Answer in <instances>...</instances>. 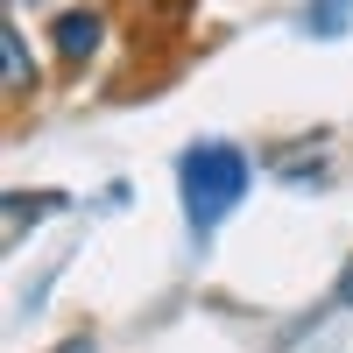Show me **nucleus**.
Here are the masks:
<instances>
[{"instance_id":"nucleus-5","label":"nucleus","mask_w":353,"mask_h":353,"mask_svg":"<svg viewBox=\"0 0 353 353\" xmlns=\"http://www.w3.org/2000/svg\"><path fill=\"white\" fill-rule=\"evenodd\" d=\"M339 304H353V261H346V276H339V290H332Z\"/></svg>"},{"instance_id":"nucleus-2","label":"nucleus","mask_w":353,"mask_h":353,"mask_svg":"<svg viewBox=\"0 0 353 353\" xmlns=\"http://www.w3.org/2000/svg\"><path fill=\"white\" fill-rule=\"evenodd\" d=\"M106 43V21L92 14V8H64L50 21V50L64 57V64H92V50Z\"/></svg>"},{"instance_id":"nucleus-1","label":"nucleus","mask_w":353,"mask_h":353,"mask_svg":"<svg viewBox=\"0 0 353 353\" xmlns=\"http://www.w3.org/2000/svg\"><path fill=\"white\" fill-rule=\"evenodd\" d=\"M248 149L241 141H191L184 156H176V198H184V219L191 233L205 241L212 226H226V212L248 198Z\"/></svg>"},{"instance_id":"nucleus-4","label":"nucleus","mask_w":353,"mask_h":353,"mask_svg":"<svg viewBox=\"0 0 353 353\" xmlns=\"http://www.w3.org/2000/svg\"><path fill=\"white\" fill-rule=\"evenodd\" d=\"M311 28H318V36H339V28H346V0H325V14H311Z\"/></svg>"},{"instance_id":"nucleus-3","label":"nucleus","mask_w":353,"mask_h":353,"mask_svg":"<svg viewBox=\"0 0 353 353\" xmlns=\"http://www.w3.org/2000/svg\"><path fill=\"white\" fill-rule=\"evenodd\" d=\"M0 57H8V92H28V43H21L14 21L0 28Z\"/></svg>"}]
</instances>
